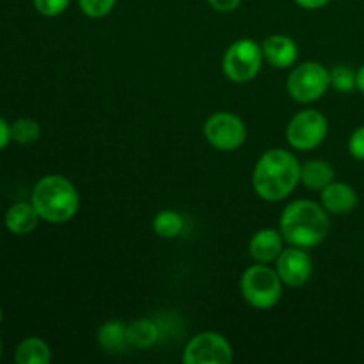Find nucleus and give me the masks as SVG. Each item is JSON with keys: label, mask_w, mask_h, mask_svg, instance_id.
<instances>
[{"label": "nucleus", "mask_w": 364, "mask_h": 364, "mask_svg": "<svg viewBox=\"0 0 364 364\" xmlns=\"http://www.w3.org/2000/svg\"><path fill=\"white\" fill-rule=\"evenodd\" d=\"M283 235L277 230H262L249 242V256L256 263H272L283 252Z\"/></svg>", "instance_id": "obj_13"}, {"label": "nucleus", "mask_w": 364, "mask_h": 364, "mask_svg": "<svg viewBox=\"0 0 364 364\" xmlns=\"http://www.w3.org/2000/svg\"><path fill=\"white\" fill-rule=\"evenodd\" d=\"M98 343L107 352H121L128 345L127 326L119 320L105 322L98 331Z\"/></svg>", "instance_id": "obj_17"}, {"label": "nucleus", "mask_w": 364, "mask_h": 364, "mask_svg": "<svg viewBox=\"0 0 364 364\" xmlns=\"http://www.w3.org/2000/svg\"><path fill=\"white\" fill-rule=\"evenodd\" d=\"M153 230L162 238H176L183 231V217L174 210H162L153 219Z\"/></svg>", "instance_id": "obj_19"}, {"label": "nucleus", "mask_w": 364, "mask_h": 364, "mask_svg": "<svg viewBox=\"0 0 364 364\" xmlns=\"http://www.w3.org/2000/svg\"><path fill=\"white\" fill-rule=\"evenodd\" d=\"M0 322H2V308H0Z\"/></svg>", "instance_id": "obj_29"}, {"label": "nucleus", "mask_w": 364, "mask_h": 364, "mask_svg": "<svg viewBox=\"0 0 364 364\" xmlns=\"http://www.w3.org/2000/svg\"><path fill=\"white\" fill-rule=\"evenodd\" d=\"M52 359L50 347L39 338H27L21 341L14 352V361L18 364H48Z\"/></svg>", "instance_id": "obj_16"}, {"label": "nucleus", "mask_w": 364, "mask_h": 364, "mask_svg": "<svg viewBox=\"0 0 364 364\" xmlns=\"http://www.w3.org/2000/svg\"><path fill=\"white\" fill-rule=\"evenodd\" d=\"M31 203L43 220L50 224H64L77 215L80 196L68 178L48 174L36 183Z\"/></svg>", "instance_id": "obj_3"}, {"label": "nucleus", "mask_w": 364, "mask_h": 364, "mask_svg": "<svg viewBox=\"0 0 364 364\" xmlns=\"http://www.w3.org/2000/svg\"><path fill=\"white\" fill-rule=\"evenodd\" d=\"M265 60L262 46L252 39L235 41L223 57V71L235 84H247L255 80Z\"/></svg>", "instance_id": "obj_5"}, {"label": "nucleus", "mask_w": 364, "mask_h": 364, "mask_svg": "<svg viewBox=\"0 0 364 364\" xmlns=\"http://www.w3.org/2000/svg\"><path fill=\"white\" fill-rule=\"evenodd\" d=\"M329 123L326 116L315 109H306L295 114L287 128L288 144L299 151L315 149L326 141Z\"/></svg>", "instance_id": "obj_7"}, {"label": "nucleus", "mask_w": 364, "mask_h": 364, "mask_svg": "<svg viewBox=\"0 0 364 364\" xmlns=\"http://www.w3.org/2000/svg\"><path fill=\"white\" fill-rule=\"evenodd\" d=\"M127 340L130 347L149 348L159 340V327L151 320H135L127 326Z\"/></svg>", "instance_id": "obj_18"}, {"label": "nucleus", "mask_w": 364, "mask_h": 364, "mask_svg": "<svg viewBox=\"0 0 364 364\" xmlns=\"http://www.w3.org/2000/svg\"><path fill=\"white\" fill-rule=\"evenodd\" d=\"M301 181L311 191H322L334 181V169L326 160H309L301 166Z\"/></svg>", "instance_id": "obj_15"}, {"label": "nucleus", "mask_w": 364, "mask_h": 364, "mask_svg": "<svg viewBox=\"0 0 364 364\" xmlns=\"http://www.w3.org/2000/svg\"><path fill=\"white\" fill-rule=\"evenodd\" d=\"M263 57L276 70L294 66L299 57V46L291 38L283 34H274L267 38L262 45Z\"/></svg>", "instance_id": "obj_11"}, {"label": "nucleus", "mask_w": 364, "mask_h": 364, "mask_svg": "<svg viewBox=\"0 0 364 364\" xmlns=\"http://www.w3.org/2000/svg\"><path fill=\"white\" fill-rule=\"evenodd\" d=\"M279 231L290 245L302 249L316 247L329 235V217L318 203L297 199L281 213Z\"/></svg>", "instance_id": "obj_2"}, {"label": "nucleus", "mask_w": 364, "mask_h": 364, "mask_svg": "<svg viewBox=\"0 0 364 364\" xmlns=\"http://www.w3.org/2000/svg\"><path fill=\"white\" fill-rule=\"evenodd\" d=\"M294 2L302 9H320V7H326L331 0H294Z\"/></svg>", "instance_id": "obj_27"}, {"label": "nucleus", "mask_w": 364, "mask_h": 364, "mask_svg": "<svg viewBox=\"0 0 364 364\" xmlns=\"http://www.w3.org/2000/svg\"><path fill=\"white\" fill-rule=\"evenodd\" d=\"M301 181V164L297 156L284 149H269L259 156L252 171L256 194L270 203L283 201Z\"/></svg>", "instance_id": "obj_1"}, {"label": "nucleus", "mask_w": 364, "mask_h": 364, "mask_svg": "<svg viewBox=\"0 0 364 364\" xmlns=\"http://www.w3.org/2000/svg\"><path fill=\"white\" fill-rule=\"evenodd\" d=\"M240 290L245 302L255 309H272L283 295V281L276 269L267 263L249 267L240 279Z\"/></svg>", "instance_id": "obj_4"}, {"label": "nucleus", "mask_w": 364, "mask_h": 364, "mask_svg": "<svg viewBox=\"0 0 364 364\" xmlns=\"http://www.w3.org/2000/svg\"><path fill=\"white\" fill-rule=\"evenodd\" d=\"M331 73V87L340 92H350L355 87V73L347 66H336Z\"/></svg>", "instance_id": "obj_21"}, {"label": "nucleus", "mask_w": 364, "mask_h": 364, "mask_svg": "<svg viewBox=\"0 0 364 364\" xmlns=\"http://www.w3.org/2000/svg\"><path fill=\"white\" fill-rule=\"evenodd\" d=\"M117 0H78L82 13L89 18H103L114 9Z\"/></svg>", "instance_id": "obj_22"}, {"label": "nucleus", "mask_w": 364, "mask_h": 364, "mask_svg": "<svg viewBox=\"0 0 364 364\" xmlns=\"http://www.w3.org/2000/svg\"><path fill=\"white\" fill-rule=\"evenodd\" d=\"M276 270L283 284L295 288L308 283L313 274V263L304 249L291 245L290 249H283L276 259Z\"/></svg>", "instance_id": "obj_10"}, {"label": "nucleus", "mask_w": 364, "mask_h": 364, "mask_svg": "<svg viewBox=\"0 0 364 364\" xmlns=\"http://www.w3.org/2000/svg\"><path fill=\"white\" fill-rule=\"evenodd\" d=\"M355 87L364 95V66H361L355 73Z\"/></svg>", "instance_id": "obj_28"}, {"label": "nucleus", "mask_w": 364, "mask_h": 364, "mask_svg": "<svg viewBox=\"0 0 364 364\" xmlns=\"http://www.w3.org/2000/svg\"><path fill=\"white\" fill-rule=\"evenodd\" d=\"M331 87V73L320 63H302L294 68L287 80L288 95L299 103H313Z\"/></svg>", "instance_id": "obj_6"}, {"label": "nucleus", "mask_w": 364, "mask_h": 364, "mask_svg": "<svg viewBox=\"0 0 364 364\" xmlns=\"http://www.w3.org/2000/svg\"><path fill=\"white\" fill-rule=\"evenodd\" d=\"M11 139H13L11 137V127L0 117V149L6 148V146L9 144Z\"/></svg>", "instance_id": "obj_26"}, {"label": "nucleus", "mask_w": 364, "mask_h": 364, "mask_svg": "<svg viewBox=\"0 0 364 364\" xmlns=\"http://www.w3.org/2000/svg\"><path fill=\"white\" fill-rule=\"evenodd\" d=\"M320 203L327 213L345 215L355 208L358 194L350 185L341 183V181H331L326 188L320 191Z\"/></svg>", "instance_id": "obj_12"}, {"label": "nucleus", "mask_w": 364, "mask_h": 364, "mask_svg": "<svg viewBox=\"0 0 364 364\" xmlns=\"http://www.w3.org/2000/svg\"><path fill=\"white\" fill-rule=\"evenodd\" d=\"M41 135V128L31 117H21V119L14 121L11 127V137L18 144H32Z\"/></svg>", "instance_id": "obj_20"}, {"label": "nucleus", "mask_w": 364, "mask_h": 364, "mask_svg": "<svg viewBox=\"0 0 364 364\" xmlns=\"http://www.w3.org/2000/svg\"><path fill=\"white\" fill-rule=\"evenodd\" d=\"M205 137L219 151H235L245 142L247 130L237 114L217 112L206 119Z\"/></svg>", "instance_id": "obj_8"}, {"label": "nucleus", "mask_w": 364, "mask_h": 364, "mask_svg": "<svg viewBox=\"0 0 364 364\" xmlns=\"http://www.w3.org/2000/svg\"><path fill=\"white\" fill-rule=\"evenodd\" d=\"M348 153L355 160H364V127H359L348 139Z\"/></svg>", "instance_id": "obj_24"}, {"label": "nucleus", "mask_w": 364, "mask_h": 364, "mask_svg": "<svg viewBox=\"0 0 364 364\" xmlns=\"http://www.w3.org/2000/svg\"><path fill=\"white\" fill-rule=\"evenodd\" d=\"M39 219L32 203H14L6 212V228L14 235H27L36 230Z\"/></svg>", "instance_id": "obj_14"}, {"label": "nucleus", "mask_w": 364, "mask_h": 364, "mask_svg": "<svg viewBox=\"0 0 364 364\" xmlns=\"http://www.w3.org/2000/svg\"><path fill=\"white\" fill-rule=\"evenodd\" d=\"M231 361L233 348L230 341L213 331L192 338L183 352V363L187 364H230Z\"/></svg>", "instance_id": "obj_9"}, {"label": "nucleus", "mask_w": 364, "mask_h": 364, "mask_svg": "<svg viewBox=\"0 0 364 364\" xmlns=\"http://www.w3.org/2000/svg\"><path fill=\"white\" fill-rule=\"evenodd\" d=\"M0 358H2V343H0Z\"/></svg>", "instance_id": "obj_30"}, {"label": "nucleus", "mask_w": 364, "mask_h": 364, "mask_svg": "<svg viewBox=\"0 0 364 364\" xmlns=\"http://www.w3.org/2000/svg\"><path fill=\"white\" fill-rule=\"evenodd\" d=\"M210 6L219 13H231L242 4V0H208Z\"/></svg>", "instance_id": "obj_25"}, {"label": "nucleus", "mask_w": 364, "mask_h": 364, "mask_svg": "<svg viewBox=\"0 0 364 364\" xmlns=\"http://www.w3.org/2000/svg\"><path fill=\"white\" fill-rule=\"evenodd\" d=\"M34 2V7L38 13H41L43 16H59L64 11L68 9L71 0H32Z\"/></svg>", "instance_id": "obj_23"}]
</instances>
